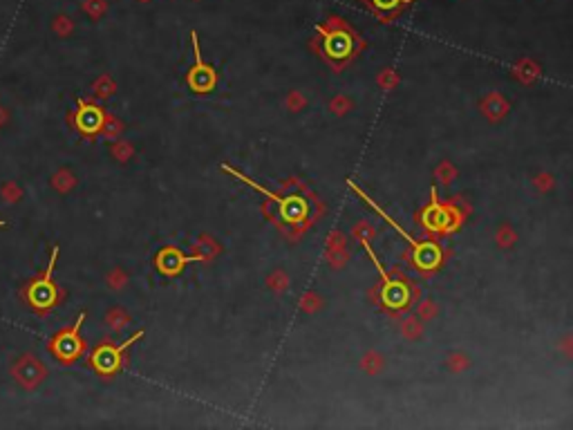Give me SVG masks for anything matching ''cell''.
<instances>
[{
    "mask_svg": "<svg viewBox=\"0 0 573 430\" xmlns=\"http://www.w3.org/2000/svg\"><path fill=\"white\" fill-rule=\"evenodd\" d=\"M419 222L424 224L428 231H455L461 224V213L455 206H446L439 202L437 188H430V204L419 213Z\"/></svg>",
    "mask_w": 573,
    "mask_h": 430,
    "instance_id": "cell-7",
    "label": "cell"
},
{
    "mask_svg": "<svg viewBox=\"0 0 573 430\" xmlns=\"http://www.w3.org/2000/svg\"><path fill=\"white\" fill-rule=\"evenodd\" d=\"M56 260H58V247L52 249V256H49V263H47L45 272L38 278L29 280V283L23 287V301L36 314L52 312V309L58 305V301H61V289H58L56 283H54Z\"/></svg>",
    "mask_w": 573,
    "mask_h": 430,
    "instance_id": "cell-2",
    "label": "cell"
},
{
    "mask_svg": "<svg viewBox=\"0 0 573 430\" xmlns=\"http://www.w3.org/2000/svg\"><path fill=\"white\" fill-rule=\"evenodd\" d=\"M349 188H351V191H354L360 199H363V202H365L367 206L374 208V211H376L381 217H383L385 222H388L392 229H395V231H397L399 235H404V240L412 247V263H415V265L421 269V272H432V269H437V267L441 265V256H444V254H441V247H439L437 242H430V240H426V242H424V240H417V238L408 235L406 229L401 226L395 217H390V215L383 211V208H381L369 195H365L363 188H358L354 182H349Z\"/></svg>",
    "mask_w": 573,
    "mask_h": 430,
    "instance_id": "cell-1",
    "label": "cell"
},
{
    "mask_svg": "<svg viewBox=\"0 0 573 430\" xmlns=\"http://www.w3.org/2000/svg\"><path fill=\"white\" fill-rule=\"evenodd\" d=\"M358 242L363 245L367 258L372 260V265H374V269L379 272V276L383 278V287H381V303H383L385 307H390V309H404V307H408V303H410V287L404 283V280L392 278V276L385 272L383 265L379 263L374 249L369 247V242H367L365 238H358Z\"/></svg>",
    "mask_w": 573,
    "mask_h": 430,
    "instance_id": "cell-6",
    "label": "cell"
},
{
    "mask_svg": "<svg viewBox=\"0 0 573 430\" xmlns=\"http://www.w3.org/2000/svg\"><path fill=\"white\" fill-rule=\"evenodd\" d=\"M72 122L83 137H94L97 133H101V128L106 126V113L103 108H99L97 104H88L83 99H78Z\"/></svg>",
    "mask_w": 573,
    "mask_h": 430,
    "instance_id": "cell-9",
    "label": "cell"
},
{
    "mask_svg": "<svg viewBox=\"0 0 573 430\" xmlns=\"http://www.w3.org/2000/svg\"><path fill=\"white\" fill-rule=\"evenodd\" d=\"M401 3H408V0H372V7L379 9V12H392Z\"/></svg>",
    "mask_w": 573,
    "mask_h": 430,
    "instance_id": "cell-12",
    "label": "cell"
},
{
    "mask_svg": "<svg viewBox=\"0 0 573 430\" xmlns=\"http://www.w3.org/2000/svg\"><path fill=\"white\" fill-rule=\"evenodd\" d=\"M320 36H323V52L331 61H347L349 54L354 52V36L345 29H327L318 27Z\"/></svg>",
    "mask_w": 573,
    "mask_h": 430,
    "instance_id": "cell-10",
    "label": "cell"
},
{
    "mask_svg": "<svg viewBox=\"0 0 573 430\" xmlns=\"http://www.w3.org/2000/svg\"><path fill=\"white\" fill-rule=\"evenodd\" d=\"M197 260H204V256H184V251L179 247H164L159 249V254L155 258V267L157 272L164 276H177L184 272V267L188 263H197Z\"/></svg>",
    "mask_w": 573,
    "mask_h": 430,
    "instance_id": "cell-11",
    "label": "cell"
},
{
    "mask_svg": "<svg viewBox=\"0 0 573 430\" xmlns=\"http://www.w3.org/2000/svg\"><path fill=\"white\" fill-rule=\"evenodd\" d=\"M222 171L224 173H231L233 177H238L240 182H244L247 186H251L254 188V191H258V193H263L265 197H269V199H274V202L278 204V208H280V215H283V220L285 222H300V220H305L307 217V202L303 197H298V195H291V197H283V195H276V193H271V191H267L265 186H260L256 179H251V177H247V175H242L240 171H235V168H231L229 164H222Z\"/></svg>",
    "mask_w": 573,
    "mask_h": 430,
    "instance_id": "cell-5",
    "label": "cell"
},
{
    "mask_svg": "<svg viewBox=\"0 0 573 430\" xmlns=\"http://www.w3.org/2000/svg\"><path fill=\"white\" fill-rule=\"evenodd\" d=\"M190 43H193L195 63H193V67L188 69L186 83H188L190 90H193V92L208 94V92H213L215 85H217V72L204 61L202 49H199V36H197V32H190Z\"/></svg>",
    "mask_w": 573,
    "mask_h": 430,
    "instance_id": "cell-8",
    "label": "cell"
},
{
    "mask_svg": "<svg viewBox=\"0 0 573 430\" xmlns=\"http://www.w3.org/2000/svg\"><path fill=\"white\" fill-rule=\"evenodd\" d=\"M139 338H144V329H139L130 338H126L124 343L119 345H113V343H101L92 349V354H90V365L97 374L101 377H113L117 372H122V367L126 363V352L130 347H133Z\"/></svg>",
    "mask_w": 573,
    "mask_h": 430,
    "instance_id": "cell-3",
    "label": "cell"
},
{
    "mask_svg": "<svg viewBox=\"0 0 573 430\" xmlns=\"http://www.w3.org/2000/svg\"><path fill=\"white\" fill-rule=\"evenodd\" d=\"M0 226H5V222H3V220H0Z\"/></svg>",
    "mask_w": 573,
    "mask_h": 430,
    "instance_id": "cell-13",
    "label": "cell"
},
{
    "mask_svg": "<svg viewBox=\"0 0 573 430\" xmlns=\"http://www.w3.org/2000/svg\"><path fill=\"white\" fill-rule=\"evenodd\" d=\"M85 321V314L81 312L76 316V321L74 325H69L67 329H61L58 334H54L52 338H49V352H52L58 361L69 365V363H74L78 356H81L85 352V341H83V336H81V325Z\"/></svg>",
    "mask_w": 573,
    "mask_h": 430,
    "instance_id": "cell-4",
    "label": "cell"
}]
</instances>
